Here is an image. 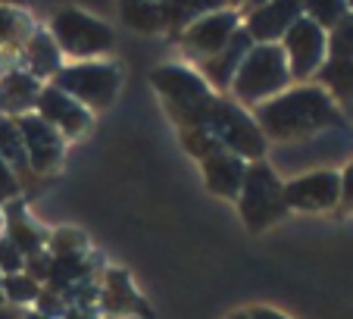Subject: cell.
Segmentation results:
<instances>
[{"mask_svg":"<svg viewBox=\"0 0 353 319\" xmlns=\"http://www.w3.org/2000/svg\"><path fill=\"white\" fill-rule=\"evenodd\" d=\"M254 119L266 141L275 144H300L319 138L328 128H344V113L319 85H297L281 91L254 110Z\"/></svg>","mask_w":353,"mask_h":319,"instance_id":"6da1fadb","label":"cell"},{"mask_svg":"<svg viewBox=\"0 0 353 319\" xmlns=\"http://www.w3.org/2000/svg\"><path fill=\"white\" fill-rule=\"evenodd\" d=\"M150 81L160 91L163 104L169 106V116L179 122L181 132L191 128H203L213 113V104L219 94L210 91V85L200 79L197 69L179 66V63H166L150 72Z\"/></svg>","mask_w":353,"mask_h":319,"instance_id":"7a4b0ae2","label":"cell"},{"mask_svg":"<svg viewBox=\"0 0 353 319\" xmlns=\"http://www.w3.org/2000/svg\"><path fill=\"white\" fill-rule=\"evenodd\" d=\"M291 88V72H288V60L281 53L279 44H254L250 53L244 57L241 69L234 72L232 88L225 97H232L234 104L247 106H260L266 100L279 97L281 91Z\"/></svg>","mask_w":353,"mask_h":319,"instance_id":"3957f363","label":"cell"},{"mask_svg":"<svg viewBox=\"0 0 353 319\" xmlns=\"http://www.w3.org/2000/svg\"><path fill=\"white\" fill-rule=\"evenodd\" d=\"M238 213L244 226L254 235L266 232L269 226H275L279 220L288 216L285 204V182L275 166H269L266 160L260 163H247L244 185L238 194Z\"/></svg>","mask_w":353,"mask_h":319,"instance_id":"277c9868","label":"cell"},{"mask_svg":"<svg viewBox=\"0 0 353 319\" xmlns=\"http://www.w3.org/2000/svg\"><path fill=\"white\" fill-rule=\"evenodd\" d=\"M203 128L219 141L222 151L234 153V157L244 160V163H260V160H266V153H269V141H266V135L260 132L256 119L247 113L241 104H234L232 97H225V94L216 97L213 113H210V119Z\"/></svg>","mask_w":353,"mask_h":319,"instance_id":"5b68a950","label":"cell"},{"mask_svg":"<svg viewBox=\"0 0 353 319\" xmlns=\"http://www.w3.org/2000/svg\"><path fill=\"white\" fill-rule=\"evenodd\" d=\"M47 32L57 41L63 57H72V60H79V63H91L94 57L110 53L116 44L113 28L103 19H97V16L85 13V10H79V7L57 10Z\"/></svg>","mask_w":353,"mask_h":319,"instance_id":"8992f818","label":"cell"},{"mask_svg":"<svg viewBox=\"0 0 353 319\" xmlns=\"http://www.w3.org/2000/svg\"><path fill=\"white\" fill-rule=\"evenodd\" d=\"M54 85L79 100L85 110H103L116 100L122 75L113 63L91 60V63H69L54 75Z\"/></svg>","mask_w":353,"mask_h":319,"instance_id":"52a82bcc","label":"cell"},{"mask_svg":"<svg viewBox=\"0 0 353 319\" xmlns=\"http://www.w3.org/2000/svg\"><path fill=\"white\" fill-rule=\"evenodd\" d=\"M281 53L288 60V72H291V81H300L307 85L310 79H316V72L322 69V63L328 60V32H322L313 19L300 16L288 35L281 38Z\"/></svg>","mask_w":353,"mask_h":319,"instance_id":"ba28073f","label":"cell"},{"mask_svg":"<svg viewBox=\"0 0 353 319\" xmlns=\"http://www.w3.org/2000/svg\"><path fill=\"white\" fill-rule=\"evenodd\" d=\"M238 28H241V10L222 7V10H213V13L194 19L191 26L179 35V44L191 60L207 63L234 38Z\"/></svg>","mask_w":353,"mask_h":319,"instance_id":"9c48e42d","label":"cell"},{"mask_svg":"<svg viewBox=\"0 0 353 319\" xmlns=\"http://www.w3.org/2000/svg\"><path fill=\"white\" fill-rule=\"evenodd\" d=\"M300 16H303V3L297 0H269V3L241 10V28L250 35L254 44H281L288 28Z\"/></svg>","mask_w":353,"mask_h":319,"instance_id":"30bf717a","label":"cell"},{"mask_svg":"<svg viewBox=\"0 0 353 319\" xmlns=\"http://www.w3.org/2000/svg\"><path fill=\"white\" fill-rule=\"evenodd\" d=\"M16 128H19V138L22 147H26V157H28V166L32 173L38 175H50L63 160V135L57 128H50L38 113H26V116H16Z\"/></svg>","mask_w":353,"mask_h":319,"instance_id":"8fae6325","label":"cell"},{"mask_svg":"<svg viewBox=\"0 0 353 319\" xmlns=\"http://www.w3.org/2000/svg\"><path fill=\"white\" fill-rule=\"evenodd\" d=\"M285 204L288 213L303 210V213H322L341 204V173L334 169H316L307 175H294L285 182Z\"/></svg>","mask_w":353,"mask_h":319,"instance_id":"7c38bea8","label":"cell"},{"mask_svg":"<svg viewBox=\"0 0 353 319\" xmlns=\"http://www.w3.org/2000/svg\"><path fill=\"white\" fill-rule=\"evenodd\" d=\"M34 113H38L50 128H57V132L63 135V141L79 138V135H85L88 128H91V110H85L79 100H72L57 85L41 88L38 104H34Z\"/></svg>","mask_w":353,"mask_h":319,"instance_id":"4fadbf2b","label":"cell"},{"mask_svg":"<svg viewBox=\"0 0 353 319\" xmlns=\"http://www.w3.org/2000/svg\"><path fill=\"white\" fill-rule=\"evenodd\" d=\"M250 47H254V41H250V35L244 32V28H238L234 32V38L228 41L225 47H222L219 53H216L213 60L207 63H197V72L200 79L210 85V91L213 94H228V88H232V79L234 72L241 69V63H244V57L250 53Z\"/></svg>","mask_w":353,"mask_h":319,"instance_id":"5bb4252c","label":"cell"},{"mask_svg":"<svg viewBox=\"0 0 353 319\" xmlns=\"http://www.w3.org/2000/svg\"><path fill=\"white\" fill-rule=\"evenodd\" d=\"M41 81L34 75H28L22 66H13L0 75V116H26L34 113V104H38L41 94Z\"/></svg>","mask_w":353,"mask_h":319,"instance_id":"9a60e30c","label":"cell"},{"mask_svg":"<svg viewBox=\"0 0 353 319\" xmlns=\"http://www.w3.org/2000/svg\"><path fill=\"white\" fill-rule=\"evenodd\" d=\"M200 169H203V182L213 194L228 200H238L241 185H244V175H247V163L238 160L234 153H213V157L200 160Z\"/></svg>","mask_w":353,"mask_h":319,"instance_id":"2e32d148","label":"cell"},{"mask_svg":"<svg viewBox=\"0 0 353 319\" xmlns=\"http://www.w3.org/2000/svg\"><path fill=\"white\" fill-rule=\"evenodd\" d=\"M22 60H26V72L34 79H54L63 69V53L57 47V41L50 38V32L44 28H34L32 35L22 44Z\"/></svg>","mask_w":353,"mask_h":319,"instance_id":"e0dca14e","label":"cell"},{"mask_svg":"<svg viewBox=\"0 0 353 319\" xmlns=\"http://www.w3.org/2000/svg\"><path fill=\"white\" fill-rule=\"evenodd\" d=\"M3 222H7L3 235H7V238L13 241L16 247H19L22 257H26V260H32V257H38V253H44V247H47V235L41 232V229L34 226L32 220H28L19 200L7 204V210H3Z\"/></svg>","mask_w":353,"mask_h":319,"instance_id":"ac0fdd59","label":"cell"},{"mask_svg":"<svg viewBox=\"0 0 353 319\" xmlns=\"http://www.w3.org/2000/svg\"><path fill=\"white\" fill-rule=\"evenodd\" d=\"M94 266L88 263L85 253H50V266H47V291L66 294L69 288H75L79 282L91 279Z\"/></svg>","mask_w":353,"mask_h":319,"instance_id":"d6986e66","label":"cell"},{"mask_svg":"<svg viewBox=\"0 0 353 319\" xmlns=\"http://www.w3.org/2000/svg\"><path fill=\"white\" fill-rule=\"evenodd\" d=\"M316 85L338 104V110H353V60L328 57L316 72Z\"/></svg>","mask_w":353,"mask_h":319,"instance_id":"ffe728a7","label":"cell"},{"mask_svg":"<svg viewBox=\"0 0 353 319\" xmlns=\"http://www.w3.org/2000/svg\"><path fill=\"white\" fill-rule=\"evenodd\" d=\"M0 160H3V163L16 173V179H19L22 188H28L34 179H38V175L32 173V166H28V157H26V147H22L19 128H16V122L10 119V116H0Z\"/></svg>","mask_w":353,"mask_h":319,"instance_id":"44dd1931","label":"cell"},{"mask_svg":"<svg viewBox=\"0 0 353 319\" xmlns=\"http://www.w3.org/2000/svg\"><path fill=\"white\" fill-rule=\"evenodd\" d=\"M100 304H103L107 313H132L134 307H138L141 313H147L144 304L138 300V294H134L128 276L119 273V269H110V273L103 276V285H100Z\"/></svg>","mask_w":353,"mask_h":319,"instance_id":"7402d4cb","label":"cell"},{"mask_svg":"<svg viewBox=\"0 0 353 319\" xmlns=\"http://www.w3.org/2000/svg\"><path fill=\"white\" fill-rule=\"evenodd\" d=\"M119 16L128 28L141 35H154V32H166V19H163V3H122Z\"/></svg>","mask_w":353,"mask_h":319,"instance_id":"603a6c76","label":"cell"},{"mask_svg":"<svg viewBox=\"0 0 353 319\" xmlns=\"http://www.w3.org/2000/svg\"><path fill=\"white\" fill-rule=\"evenodd\" d=\"M38 294H41V285L28 273L3 276V300L10 307H28L38 300Z\"/></svg>","mask_w":353,"mask_h":319,"instance_id":"cb8c5ba5","label":"cell"},{"mask_svg":"<svg viewBox=\"0 0 353 319\" xmlns=\"http://www.w3.org/2000/svg\"><path fill=\"white\" fill-rule=\"evenodd\" d=\"M28 32H32V22L13 7H0V50H10L13 44H26Z\"/></svg>","mask_w":353,"mask_h":319,"instance_id":"d4e9b609","label":"cell"},{"mask_svg":"<svg viewBox=\"0 0 353 319\" xmlns=\"http://www.w3.org/2000/svg\"><path fill=\"white\" fill-rule=\"evenodd\" d=\"M303 16L313 19L322 32H332L347 16V3H341V0H310V3H303Z\"/></svg>","mask_w":353,"mask_h":319,"instance_id":"484cf974","label":"cell"},{"mask_svg":"<svg viewBox=\"0 0 353 319\" xmlns=\"http://www.w3.org/2000/svg\"><path fill=\"white\" fill-rule=\"evenodd\" d=\"M328 57L338 60H353V13L347 10V16L332 28L328 35Z\"/></svg>","mask_w":353,"mask_h":319,"instance_id":"4316f807","label":"cell"},{"mask_svg":"<svg viewBox=\"0 0 353 319\" xmlns=\"http://www.w3.org/2000/svg\"><path fill=\"white\" fill-rule=\"evenodd\" d=\"M16 273H26V257L7 235H0V276H16Z\"/></svg>","mask_w":353,"mask_h":319,"instance_id":"83f0119b","label":"cell"},{"mask_svg":"<svg viewBox=\"0 0 353 319\" xmlns=\"http://www.w3.org/2000/svg\"><path fill=\"white\" fill-rule=\"evenodd\" d=\"M66 310H69V307H66V300H63L60 294L41 288V294H38V300H34V310L32 313H38V316H44V319H63V313H66Z\"/></svg>","mask_w":353,"mask_h":319,"instance_id":"f1b7e54d","label":"cell"},{"mask_svg":"<svg viewBox=\"0 0 353 319\" xmlns=\"http://www.w3.org/2000/svg\"><path fill=\"white\" fill-rule=\"evenodd\" d=\"M50 253H85V238L81 232H72V229H63L50 238Z\"/></svg>","mask_w":353,"mask_h":319,"instance_id":"f546056e","label":"cell"},{"mask_svg":"<svg viewBox=\"0 0 353 319\" xmlns=\"http://www.w3.org/2000/svg\"><path fill=\"white\" fill-rule=\"evenodd\" d=\"M19 194H22V185H19V179H16V173L0 160V206L19 200Z\"/></svg>","mask_w":353,"mask_h":319,"instance_id":"4dcf8cb0","label":"cell"},{"mask_svg":"<svg viewBox=\"0 0 353 319\" xmlns=\"http://www.w3.org/2000/svg\"><path fill=\"white\" fill-rule=\"evenodd\" d=\"M341 200L347 206H353V163L347 166V173L341 175Z\"/></svg>","mask_w":353,"mask_h":319,"instance_id":"1f68e13d","label":"cell"},{"mask_svg":"<svg viewBox=\"0 0 353 319\" xmlns=\"http://www.w3.org/2000/svg\"><path fill=\"white\" fill-rule=\"evenodd\" d=\"M247 319H291V316L272 310V307H250V310H247Z\"/></svg>","mask_w":353,"mask_h":319,"instance_id":"d6a6232c","label":"cell"},{"mask_svg":"<svg viewBox=\"0 0 353 319\" xmlns=\"http://www.w3.org/2000/svg\"><path fill=\"white\" fill-rule=\"evenodd\" d=\"M63 319H100L97 310H75V307H69L66 313H63Z\"/></svg>","mask_w":353,"mask_h":319,"instance_id":"836d02e7","label":"cell"},{"mask_svg":"<svg viewBox=\"0 0 353 319\" xmlns=\"http://www.w3.org/2000/svg\"><path fill=\"white\" fill-rule=\"evenodd\" d=\"M0 319H22V313H16L13 307H0Z\"/></svg>","mask_w":353,"mask_h":319,"instance_id":"e575fe53","label":"cell"},{"mask_svg":"<svg viewBox=\"0 0 353 319\" xmlns=\"http://www.w3.org/2000/svg\"><path fill=\"white\" fill-rule=\"evenodd\" d=\"M228 319H247V310H241V313H232Z\"/></svg>","mask_w":353,"mask_h":319,"instance_id":"d590c367","label":"cell"},{"mask_svg":"<svg viewBox=\"0 0 353 319\" xmlns=\"http://www.w3.org/2000/svg\"><path fill=\"white\" fill-rule=\"evenodd\" d=\"M22 319H44V316H38V313H22Z\"/></svg>","mask_w":353,"mask_h":319,"instance_id":"8d00e7d4","label":"cell"},{"mask_svg":"<svg viewBox=\"0 0 353 319\" xmlns=\"http://www.w3.org/2000/svg\"><path fill=\"white\" fill-rule=\"evenodd\" d=\"M0 307H3V276H0Z\"/></svg>","mask_w":353,"mask_h":319,"instance_id":"74e56055","label":"cell"},{"mask_svg":"<svg viewBox=\"0 0 353 319\" xmlns=\"http://www.w3.org/2000/svg\"><path fill=\"white\" fill-rule=\"evenodd\" d=\"M0 75H3V50H0Z\"/></svg>","mask_w":353,"mask_h":319,"instance_id":"f35d334b","label":"cell"}]
</instances>
